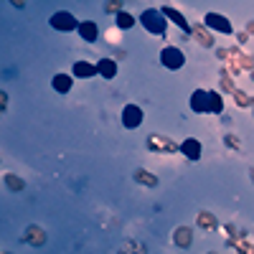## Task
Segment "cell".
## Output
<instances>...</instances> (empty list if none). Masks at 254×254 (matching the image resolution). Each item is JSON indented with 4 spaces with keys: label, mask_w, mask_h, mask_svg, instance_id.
Returning a JSON list of instances; mask_svg holds the SVG:
<instances>
[{
    "label": "cell",
    "mask_w": 254,
    "mask_h": 254,
    "mask_svg": "<svg viewBox=\"0 0 254 254\" xmlns=\"http://www.w3.org/2000/svg\"><path fill=\"white\" fill-rule=\"evenodd\" d=\"M190 107L193 112H221V97L216 92H203L198 89L193 97H190Z\"/></svg>",
    "instance_id": "cell-1"
},
{
    "label": "cell",
    "mask_w": 254,
    "mask_h": 254,
    "mask_svg": "<svg viewBox=\"0 0 254 254\" xmlns=\"http://www.w3.org/2000/svg\"><path fill=\"white\" fill-rule=\"evenodd\" d=\"M140 23L145 26V31H150L153 36H165V31H168V23H165L163 13H160V10H155V8H147V10H142V15H140Z\"/></svg>",
    "instance_id": "cell-2"
},
{
    "label": "cell",
    "mask_w": 254,
    "mask_h": 254,
    "mask_svg": "<svg viewBox=\"0 0 254 254\" xmlns=\"http://www.w3.org/2000/svg\"><path fill=\"white\" fill-rule=\"evenodd\" d=\"M160 61H163L165 69L176 71V69H181L183 64H186V56H183V51L176 49V46H165V49L160 51Z\"/></svg>",
    "instance_id": "cell-3"
},
{
    "label": "cell",
    "mask_w": 254,
    "mask_h": 254,
    "mask_svg": "<svg viewBox=\"0 0 254 254\" xmlns=\"http://www.w3.org/2000/svg\"><path fill=\"white\" fill-rule=\"evenodd\" d=\"M122 125L127 127V130H135L137 125H142V110L137 107V104H127V107L122 110Z\"/></svg>",
    "instance_id": "cell-4"
},
{
    "label": "cell",
    "mask_w": 254,
    "mask_h": 254,
    "mask_svg": "<svg viewBox=\"0 0 254 254\" xmlns=\"http://www.w3.org/2000/svg\"><path fill=\"white\" fill-rule=\"evenodd\" d=\"M51 26H54L56 31H74L79 23L74 20L71 13H56V15H51Z\"/></svg>",
    "instance_id": "cell-5"
},
{
    "label": "cell",
    "mask_w": 254,
    "mask_h": 254,
    "mask_svg": "<svg viewBox=\"0 0 254 254\" xmlns=\"http://www.w3.org/2000/svg\"><path fill=\"white\" fill-rule=\"evenodd\" d=\"M206 26L216 28V31H224V33H231V23H229L226 18L216 15V13H208V15H206Z\"/></svg>",
    "instance_id": "cell-6"
},
{
    "label": "cell",
    "mask_w": 254,
    "mask_h": 254,
    "mask_svg": "<svg viewBox=\"0 0 254 254\" xmlns=\"http://www.w3.org/2000/svg\"><path fill=\"white\" fill-rule=\"evenodd\" d=\"M181 150H183L186 158L198 160V158H201V142H198V140H186V142L181 145Z\"/></svg>",
    "instance_id": "cell-7"
},
{
    "label": "cell",
    "mask_w": 254,
    "mask_h": 254,
    "mask_svg": "<svg viewBox=\"0 0 254 254\" xmlns=\"http://www.w3.org/2000/svg\"><path fill=\"white\" fill-rule=\"evenodd\" d=\"M94 69H97V74H102L104 79H112V76L117 74V64H115V61H110V59H102Z\"/></svg>",
    "instance_id": "cell-8"
},
{
    "label": "cell",
    "mask_w": 254,
    "mask_h": 254,
    "mask_svg": "<svg viewBox=\"0 0 254 254\" xmlns=\"http://www.w3.org/2000/svg\"><path fill=\"white\" fill-rule=\"evenodd\" d=\"M76 31H79V36L84 38V41H97V26L92 23V20H87V23H79L76 26Z\"/></svg>",
    "instance_id": "cell-9"
},
{
    "label": "cell",
    "mask_w": 254,
    "mask_h": 254,
    "mask_svg": "<svg viewBox=\"0 0 254 254\" xmlns=\"http://www.w3.org/2000/svg\"><path fill=\"white\" fill-rule=\"evenodd\" d=\"M74 74L87 79V76H94V74H97V69L92 66V64H87V61H76V64H74Z\"/></svg>",
    "instance_id": "cell-10"
},
{
    "label": "cell",
    "mask_w": 254,
    "mask_h": 254,
    "mask_svg": "<svg viewBox=\"0 0 254 254\" xmlns=\"http://www.w3.org/2000/svg\"><path fill=\"white\" fill-rule=\"evenodd\" d=\"M54 89L61 92V94H66V92L71 89V79H69V76H61V74L54 76Z\"/></svg>",
    "instance_id": "cell-11"
},
{
    "label": "cell",
    "mask_w": 254,
    "mask_h": 254,
    "mask_svg": "<svg viewBox=\"0 0 254 254\" xmlns=\"http://www.w3.org/2000/svg\"><path fill=\"white\" fill-rule=\"evenodd\" d=\"M163 18H173V20H176V23H178V26H181L183 31L188 28V23H186V18H183V15H181L178 10H173V8H163Z\"/></svg>",
    "instance_id": "cell-12"
},
{
    "label": "cell",
    "mask_w": 254,
    "mask_h": 254,
    "mask_svg": "<svg viewBox=\"0 0 254 254\" xmlns=\"http://www.w3.org/2000/svg\"><path fill=\"white\" fill-rule=\"evenodd\" d=\"M176 244L178 247H188L190 244V231L188 229H178L176 231Z\"/></svg>",
    "instance_id": "cell-13"
},
{
    "label": "cell",
    "mask_w": 254,
    "mask_h": 254,
    "mask_svg": "<svg viewBox=\"0 0 254 254\" xmlns=\"http://www.w3.org/2000/svg\"><path fill=\"white\" fill-rule=\"evenodd\" d=\"M150 147H165V150H176V145L171 140H160V137H150Z\"/></svg>",
    "instance_id": "cell-14"
},
{
    "label": "cell",
    "mask_w": 254,
    "mask_h": 254,
    "mask_svg": "<svg viewBox=\"0 0 254 254\" xmlns=\"http://www.w3.org/2000/svg\"><path fill=\"white\" fill-rule=\"evenodd\" d=\"M132 23H135V18H132L130 13H120V15H117V26H120V28H130Z\"/></svg>",
    "instance_id": "cell-15"
},
{
    "label": "cell",
    "mask_w": 254,
    "mask_h": 254,
    "mask_svg": "<svg viewBox=\"0 0 254 254\" xmlns=\"http://www.w3.org/2000/svg\"><path fill=\"white\" fill-rule=\"evenodd\" d=\"M140 183H145V186H155L158 183V178H153V176H147V171H137V176H135Z\"/></svg>",
    "instance_id": "cell-16"
},
{
    "label": "cell",
    "mask_w": 254,
    "mask_h": 254,
    "mask_svg": "<svg viewBox=\"0 0 254 254\" xmlns=\"http://www.w3.org/2000/svg\"><path fill=\"white\" fill-rule=\"evenodd\" d=\"M8 183H10V186H13V188H23V183H18V181H15V178H8Z\"/></svg>",
    "instance_id": "cell-17"
}]
</instances>
